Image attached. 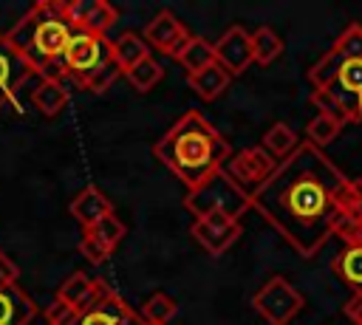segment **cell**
<instances>
[{"instance_id": "1", "label": "cell", "mask_w": 362, "mask_h": 325, "mask_svg": "<svg viewBox=\"0 0 362 325\" xmlns=\"http://www.w3.org/2000/svg\"><path fill=\"white\" fill-rule=\"evenodd\" d=\"M348 175L317 147H300L252 195L257 209L300 257H314L337 229Z\"/></svg>"}, {"instance_id": "29", "label": "cell", "mask_w": 362, "mask_h": 325, "mask_svg": "<svg viewBox=\"0 0 362 325\" xmlns=\"http://www.w3.org/2000/svg\"><path fill=\"white\" fill-rule=\"evenodd\" d=\"M119 76H122V71H119V65L110 59V62H105L102 68H96L90 76L79 79L76 85H79L82 90H88V93H105V90H107Z\"/></svg>"}, {"instance_id": "8", "label": "cell", "mask_w": 362, "mask_h": 325, "mask_svg": "<svg viewBox=\"0 0 362 325\" xmlns=\"http://www.w3.org/2000/svg\"><path fill=\"white\" fill-rule=\"evenodd\" d=\"M68 325H144L141 317L102 280L96 297L76 311V317Z\"/></svg>"}, {"instance_id": "23", "label": "cell", "mask_w": 362, "mask_h": 325, "mask_svg": "<svg viewBox=\"0 0 362 325\" xmlns=\"http://www.w3.org/2000/svg\"><path fill=\"white\" fill-rule=\"evenodd\" d=\"M331 271L354 291H362V246H345L331 263Z\"/></svg>"}, {"instance_id": "2", "label": "cell", "mask_w": 362, "mask_h": 325, "mask_svg": "<svg viewBox=\"0 0 362 325\" xmlns=\"http://www.w3.org/2000/svg\"><path fill=\"white\" fill-rule=\"evenodd\" d=\"M153 153L187 189H192L223 167L232 147L198 110H187L153 144Z\"/></svg>"}, {"instance_id": "6", "label": "cell", "mask_w": 362, "mask_h": 325, "mask_svg": "<svg viewBox=\"0 0 362 325\" xmlns=\"http://www.w3.org/2000/svg\"><path fill=\"white\" fill-rule=\"evenodd\" d=\"M305 300L303 294L280 274L266 280L255 294H252V308L269 322V325H288L300 311Z\"/></svg>"}, {"instance_id": "15", "label": "cell", "mask_w": 362, "mask_h": 325, "mask_svg": "<svg viewBox=\"0 0 362 325\" xmlns=\"http://www.w3.org/2000/svg\"><path fill=\"white\" fill-rule=\"evenodd\" d=\"M215 45V62L221 65V68H226L229 71V76H238V73H243L255 59H252V34L243 28V25H229L221 37H218V42H212Z\"/></svg>"}, {"instance_id": "22", "label": "cell", "mask_w": 362, "mask_h": 325, "mask_svg": "<svg viewBox=\"0 0 362 325\" xmlns=\"http://www.w3.org/2000/svg\"><path fill=\"white\" fill-rule=\"evenodd\" d=\"M260 147H263L274 161H286V158L300 147V138H297V133H294L286 122H274V124L263 133Z\"/></svg>"}, {"instance_id": "25", "label": "cell", "mask_w": 362, "mask_h": 325, "mask_svg": "<svg viewBox=\"0 0 362 325\" xmlns=\"http://www.w3.org/2000/svg\"><path fill=\"white\" fill-rule=\"evenodd\" d=\"M283 48L286 45H283V40H280V34L274 28L260 25V28L252 31V59L257 65H272L283 54Z\"/></svg>"}, {"instance_id": "27", "label": "cell", "mask_w": 362, "mask_h": 325, "mask_svg": "<svg viewBox=\"0 0 362 325\" xmlns=\"http://www.w3.org/2000/svg\"><path fill=\"white\" fill-rule=\"evenodd\" d=\"M175 314H178V302L167 291H153L144 300V305L139 308L141 322H156V325H167Z\"/></svg>"}, {"instance_id": "11", "label": "cell", "mask_w": 362, "mask_h": 325, "mask_svg": "<svg viewBox=\"0 0 362 325\" xmlns=\"http://www.w3.org/2000/svg\"><path fill=\"white\" fill-rule=\"evenodd\" d=\"M189 232H192L195 243H198L206 254L218 257V254H223L226 249H232V246H235V240L240 237V220H235V218H229V215L215 212V215L195 218Z\"/></svg>"}, {"instance_id": "10", "label": "cell", "mask_w": 362, "mask_h": 325, "mask_svg": "<svg viewBox=\"0 0 362 325\" xmlns=\"http://www.w3.org/2000/svg\"><path fill=\"white\" fill-rule=\"evenodd\" d=\"M124 235H127V226H124V223L116 218V212H113V215L102 218L99 223L82 229L79 252H82V257H85L88 263L99 266V263H105V260L119 249V243L124 240Z\"/></svg>"}, {"instance_id": "14", "label": "cell", "mask_w": 362, "mask_h": 325, "mask_svg": "<svg viewBox=\"0 0 362 325\" xmlns=\"http://www.w3.org/2000/svg\"><path fill=\"white\" fill-rule=\"evenodd\" d=\"M37 73L23 59V54L8 42L6 34H0V110L17 99L23 85H28Z\"/></svg>"}, {"instance_id": "13", "label": "cell", "mask_w": 362, "mask_h": 325, "mask_svg": "<svg viewBox=\"0 0 362 325\" xmlns=\"http://www.w3.org/2000/svg\"><path fill=\"white\" fill-rule=\"evenodd\" d=\"M144 42L150 45V51H158L164 57H178L181 48L189 42V28L170 11V8H161L147 25H144Z\"/></svg>"}, {"instance_id": "28", "label": "cell", "mask_w": 362, "mask_h": 325, "mask_svg": "<svg viewBox=\"0 0 362 325\" xmlns=\"http://www.w3.org/2000/svg\"><path fill=\"white\" fill-rule=\"evenodd\" d=\"M342 127H345V124H339L337 119H331V116H325V113H317V116L305 124V144L322 150L325 144H331V141L339 136Z\"/></svg>"}, {"instance_id": "33", "label": "cell", "mask_w": 362, "mask_h": 325, "mask_svg": "<svg viewBox=\"0 0 362 325\" xmlns=\"http://www.w3.org/2000/svg\"><path fill=\"white\" fill-rule=\"evenodd\" d=\"M17 277H20L17 263L6 252H0V285H17Z\"/></svg>"}, {"instance_id": "17", "label": "cell", "mask_w": 362, "mask_h": 325, "mask_svg": "<svg viewBox=\"0 0 362 325\" xmlns=\"http://www.w3.org/2000/svg\"><path fill=\"white\" fill-rule=\"evenodd\" d=\"M37 302L20 285H0V325H31Z\"/></svg>"}, {"instance_id": "5", "label": "cell", "mask_w": 362, "mask_h": 325, "mask_svg": "<svg viewBox=\"0 0 362 325\" xmlns=\"http://www.w3.org/2000/svg\"><path fill=\"white\" fill-rule=\"evenodd\" d=\"M184 206L195 215V218H204V215H229L235 220H240V215L246 209H252V198L243 195L221 170L212 172L206 181H201L198 187L187 189L184 195Z\"/></svg>"}, {"instance_id": "18", "label": "cell", "mask_w": 362, "mask_h": 325, "mask_svg": "<svg viewBox=\"0 0 362 325\" xmlns=\"http://www.w3.org/2000/svg\"><path fill=\"white\" fill-rule=\"evenodd\" d=\"M99 283H102V280L88 277L85 271H74L68 280H62V285L57 288V297H54V300H59L62 305H68V308L76 314V311H82V308L96 297Z\"/></svg>"}, {"instance_id": "20", "label": "cell", "mask_w": 362, "mask_h": 325, "mask_svg": "<svg viewBox=\"0 0 362 325\" xmlns=\"http://www.w3.org/2000/svg\"><path fill=\"white\" fill-rule=\"evenodd\" d=\"M229 82H232L229 71H226V68H221L218 62H212L209 68H204V71H198V73H189V76H187V85H189V88H192L204 102L218 99V96L229 88Z\"/></svg>"}, {"instance_id": "35", "label": "cell", "mask_w": 362, "mask_h": 325, "mask_svg": "<svg viewBox=\"0 0 362 325\" xmlns=\"http://www.w3.org/2000/svg\"><path fill=\"white\" fill-rule=\"evenodd\" d=\"M144 325H156V322H144Z\"/></svg>"}, {"instance_id": "12", "label": "cell", "mask_w": 362, "mask_h": 325, "mask_svg": "<svg viewBox=\"0 0 362 325\" xmlns=\"http://www.w3.org/2000/svg\"><path fill=\"white\" fill-rule=\"evenodd\" d=\"M65 17L74 31L105 37L116 25L119 8L110 6L107 0H71V3H65Z\"/></svg>"}, {"instance_id": "7", "label": "cell", "mask_w": 362, "mask_h": 325, "mask_svg": "<svg viewBox=\"0 0 362 325\" xmlns=\"http://www.w3.org/2000/svg\"><path fill=\"white\" fill-rule=\"evenodd\" d=\"M277 164H280V161H274L260 144H255V147H243V150L232 153V155L223 161L221 172H223L243 195L252 198V195L272 178V172L277 170Z\"/></svg>"}, {"instance_id": "24", "label": "cell", "mask_w": 362, "mask_h": 325, "mask_svg": "<svg viewBox=\"0 0 362 325\" xmlns=\"http://www.w3.org/2000/svg\"><path fill=\"white\" fill-rule=\"evenodd\" d=\"M175 59L181 62V68L187 71V76H189V73H198V71H204V68H209V65L215 62V45H212L209 40L192 34L189 42L181 48V54H178Z\"/></svg>"}, {"instance_id": "4", "label": "cell", "mask_w": 362, "mask_h": 325, "mask_svg": "<svg viewBox=\"0 0 362 325\" xmlns=\"http://www.w3.org/2000/svg\"><path fill=\"white\" fill-rule=\"evenodd\" d=\"M308 82L314 90L322 88L339 102V107L348 116V124L362 122V54L334 57L325 51L308 68Z\"/></svg>"}, {"instance_id": "31", "label": "cell", "mask_w": 362, "mask_h": 325, "mask_svg": "<svg viewBox=\"0 0 362 325\" xmlns=\"http://www.w3.org/2000/svg\"><path fill=\"white\" fill-rule=\"evenodd\" d=\"M311 105L317 107V113H325V116L337 119L339 124H348V116H345V110L339 107V102H337V99H334L328 90H322V88L311 90Z\"/></svg>"}, {"instance_id": "3", "label": "cell", "mask_w": 362, "mask_h": 325, "mask_svg": "<svg viewBox=\"0 0 362 325\" xmlns=\"http://www.w3.org/2000/svg\"><path fill=\"white\" fill-rule=\"evenodd\" d=\"M8 42L23 54L31 71L40 79H62L65 68V48L74 37V28L65 17V3L59 0H40L34 3L8 31Z\"/></svg>"}, {"instance_id": "30", "label": "cell", "mask_w": 362, "mask_h": 325, "mask_svg": "<svg viewBox=\"0 0 362 325\" xmlns=\"http://www.w3.org/2000/svg\"><path fill=\"white\" fill-rule=\"evenodd\" d=\"M339 220H362V178H351L345 198H342V215ZM337 220V223H339Z\"/></svg>"}, {"instance_id": "16", "label": "cell", "mask_w": 362, "mask_h": 325, "mask_svg": "<svg viewBox=\"0 0 362 325\" xmlns=\"http://www.w3.org/2000/svg\"><path fill=\"white\" fill-rule=\"evenodd\" d=\"M68 212H71V218H74L82 229H88V226L99 223L102 218L113 215V203L107 201V195H105L99 187L88 184L82 192L74 195V201L68 203Z\"/></svg>"}, {"instance_id": "32", "label": "cell", "mask_w": 362, "mask_h": 325, "mask_svg": "<svg viewBox=\"0 0 362 325\" xmlns=\"http://www.w3.org/2000/svg\"><path fill=\"white\" fill-rule=\"evenodd\" d=\"M76 314L68 308V305H62L59 300H54L48 308H45V314H42V319H45V325H68L71 319H74Z\"/></svg>"}, {"instance_id": "26", "label": "cell", "mask_w": 362, "mask_h": 325, "mask_svg": "<svg viewBox=\"0 0 362 325\" xmlns=\"http://www.w3.org/2000/svg\"><path fill=\"white\" fill-rule=\"evenodd\" d=\"M124 76H127V82L133 85V90H139V93H150V90L164 79V68H161V62L150 54V57H144L141 62H136Z\"/></svg>"}, {"instance_id": "19", "label": "cell", "mask_w": 362, "mask_h": 325, "mask_svg": "<svg viewBox=\"0 0 362 325\" xmlns=\"http://www.w3.org/2000/svg\"><path fill=\"white\" fill-rule=\"evenodd\" d=\"M150 54H153L150 45H147L144 37L136 34V31H124V34H119V37L110 42V57H113V62L119 65L122 76H124L136 62H141V59L150 57Z\"/></svg>"}, {"instance_id": "9", "label": "cell", "mask_w": 362, "mask_h": 325, "mask_svg": "<svg viewBox=\"0 0 362 325\" xmlns=\"http://www.w3.org/2000/svg\"><path fill=\"white\" fill-rule=\"evenodd\" d=\"M110 40L107 37H93V34H82V31H74L68 48H65V59H62V68H65V76H71L74 82L90 76L96 68H102L105 62H110Z\"/></svg>"}, {"instance_id": "34", "label": "cell", "mask_w": 362, "mask_h": 325, "mask_svg": "<svg viewBox=\"0 0 362 325\" xmlns=\"http://www.w3.org/2000/svg\"><path fill=\"white\" fill-rule=\"evenodd\" d=\"M342 314H345V317H348L354 325H362V291H354V294L345 300Z\"/></svg>"}, {"instance_id": "21", "label": "cell", "mask_w": 362, "mask_h": 325, "mask_svg": "<svg viewBox=\"0 0 362 325\" xmlns=\"http://www.w3.org/2000/svg\"><path fill=\"white\" fill-rule=\"evenodd\" d=\"M68 88H65V82L62 79H40L37 85H34V90H31V102H34V107L42 113V116H57L65 105H68Z\"/></svg>"}]
</instances>
